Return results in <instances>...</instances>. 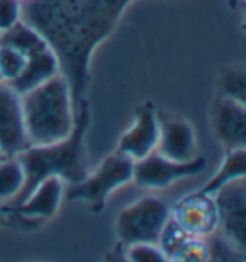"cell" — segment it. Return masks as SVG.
Returning a JSON list of instances; mask_svg holds the SVG:
<instances>
[{
  "label": "cell",
  "mask_w": 246,
  "mask_h": 262,
  "mask_svg": "<svg viewBox=\"0 0 246 262\" xmlns=\"http://www.w3.org/2000/svg\"><path fill=\"white\" fill-rule=\"evenodd\" d=\"M212 129L225 150L246 148V104L219 93L212 106Z\"/></svg>",
  "instance_id": "30bf717a"
},
{
  "label": "cell",
  "mask_w": 246,
  "mask_h": 262,
  "mask_svg": "<svg viewBox=\"0 0 246 262\" xmlns=\"http://www.w3.org/2000/svg\"><path fill=\"white\" fill-rule=\"evenodd\" d=\"M158 137H160V123L156 110L150 104H144L137 110L129 129L121 135L117 143V152L129 156L137 162L156 150Z\"/></svg>",
  "instance_id": "8fae6325"
},
{
  "label": "cell",
  "mask_w": 246,
  "mask_h": 262,
  "mask_svg": "<svg viewBox=\"0 0 246 262\" xmlns=\"http://www.w3.org/2000/svg\"><path fill=\"white\" fill-rule=\"evenodd\" d=\"M19 97L25 133L31 145H52L71 135L75 127V100L64 74L50 77Z\"/></svg>",
  "instance_id": "3957f363"
},
{
  "label": "cell",
  "mask_w": 246,
  "mask_h": 262,
  "mask_svg": "<svg viewBox=\"0 0 246 262\" xmlns=\"http://www.w3.org/2000/svg\"><path fill=\"white\" fill-rule=\"evenodd\" d=\"M158 123H160V137H158L156 152L177 162L192 160L194 156H198L196 133L187 120L160 114Z\"/></svg>",
  "instance_id": "7c38bea8"
},
{
  "label": "cell",
  "mask_w": 246,
  "mask_h": 262,
  "mask_svg": "<svg viewBox=\"0 0 246 262\" xmlns=\"http://www.w3.org/2000/svg\"><path fill=\"white\" fill-rule=\"evenodd\" d=\"M0 81H2V74H0Z\"/></svg>",
  "instance_id": "cb8c5ba5"
},
{
  "label": "cell",
  "mask_w": 246,
  "mask_h": 262,
  "mask_svg": "<svg viewBox=\"0 0 246 262\" xmlns=\"http://www.w3.org/2000/svg\"><path fill=\"white\" fill-rule=\"evenodd\" d=\"M133 168H135V160L121 152L106 156L94 172L87 173L85 180L71 185V189L67 191V199L83 201L90 206V210L100 212L106 205L108 196L115 189L133 181Z\"/></svg>",
  "instance_id": "277c9868"
},
{
  "label": "cell",
  "mask_w": 246,
  "mask_h": 262,
  "mask_svg": "<svg viewBox=\"0 0 246 262\" xmlns=\"http://www.w3.org/2000/svg\"><path fill=\"white\" fill-rule=\"evenodd\" d=\"M169 218L171 208L165 201L158 196H144L117 214L115 231L125 247L133 243H158Z\"/></svg>",
  "instance_id": "5b68a950"
},
{
  "label": "cell",
  "mask_w": 246,
  "mask_h": 262,
  "mask_svg": "<svg viewBox=\"0 0 246 262\" xmlns=\"http://www.w3.org/2000/svg\"><path fill=\"white\" fill-rule=\"evenodd\" d=\"M64 196V180L58 176L44 178L41 183H37L31 193L17 205L23 216L29 218H52L60 208Z\"/></svg>",
  "instance_id": "5bb4252c"
},
{
  "label": "cell",
  "mask_w": 246,
  "mask_h": 262,
  "mask_svg": "<svg viewBox=\"0 0 246 262\" xmlns=\"http://www.w3.org/2000/svg\"><path fill=\"white\" fill-rule=\"evenodd\" d=\"M217 233L235 253L246 256V178L222 187L215 195Z\"/></svg>",
  "instance_id": "8992f818"
},
{
  "label": "cell",
  "mask_w": 246,
  "mask_h": 262,
  "mask_svg": "<svg viewBox=\"0 0 246 262\" xmlns=\"http://www.w3.org/2000/svg\"><path fill=\"white\" fill-rule=\"evenodd\" d=\"M171 220L194 237L206 239L217 231V208L213 195L196 191L171 208Z\"/></svg>",
  "instance_id": "9c48e42d"
},
{
  "label": "cell",
  "mask_w": 246,
  "mask_h": 262,
  "mask_svg": "<svg viewBox=\"0 0 246 262\" xmlns=\"http://www.w3.org/2000/svg\"><path fill=\"white\" fill-rule=\"evenodd\" d=\"M158 245L164 251L167 260H208L210 258L206 239L187 233L171 218L165 224L164 231L158 239Z\"/></svg>",
  "instance_id": "4fadbf2b"
},
{
  "label": "cell",
  "mask_w": 246,
  "mask_h": 262,
  "mask_svg": "<svg viewBox=\"0 0 246 262\" xmlns=\"http://www.w3.org/2000/svg\"><path fill=\"white\" fill-rule=\"evenodd\" d=\"M25 66V56L12 47L0 45V74L2 81H14Z\"/></svg>",
  "instance_id": "ffe728a7"
},
{
  "label": "cell",
  "mask_w": 246,
  "mask_h": 262,
  "mask_svg": "<svg viewBox=\"0 0 246 262\" xmlns=\"http://www.w3.org/2000/svg\"><path fill=\"white\" fill-rule=\"evenodd\" d=\"M0 45L16 49L25 58L39 52V50L48 49V42L44 41V37L41 33L37 31L33 25L23 24V21H17L14 27L0 33Z\"/></svg>",
  "instance_id": "e0dca14e"
},
{
  "label": "cell",
  "mask_w": 246,
  "mask_h": 262,
  "mask_svg": "<svg viewBox=\"0 0 246 262\" xmlns=\"http://www.w3.org/2000/svg\"><path fill=\"white\" fill-rule=\"evenodd\" d=\"M25 172L16 156L0 160V201H14L23 187Z\"/></svg>",
  "instance_id": "ac0fdd59"
},
{
  "label": "cell",
  "mask_w": 246,
  "mask_h": 262,
  "mask_svg": "<svg viewBox=\"0 0 246 262\" xmlns=\"http://www.w3.org/2000/svg\"><path fill=\"white\" fill-rule=\"evenodd\" d=\"M21 2H27V0H21Z\"/></svg>",
  "instance_id": "d4e9b609"
},
{
  "label": "cell",
  "mask_w": 246,
  "mask_h": 262,
  "mask_svg": "<svg viewBox=\"0 0 246 262\" xmlns=\"http://www.w3.org/2000/svg\"><path fill=\"white\" fill-rule=\"evenodd\" d=\"M246 178V148H231L223 156V162L219 170L213 173L210 180L204 183V187L198 189L208 195H215L217 191L233 181Z\"/></svg>",
  "instance_id": "2e32d148"
},
{
  "label": "cell",
  "mask_w": 246,
  "mask_h": 262,
  "mask_svg": "<svg viewBox=\"0 0 246 262\" xmlns=\"http://www.w3.org/2000/svg\"><path fill=\"white\" fill-rule=\"evenodd\" d=\"M31 147L27 139L21 110V97L8 81H0V150L4 156H17Z\"/></svg>",
  "instance_id": "ba28073f"
},
{
  "label": "cell",
  "mask_w": 246,
  "mask_h": 262,
  "mask_svg": "<svg viewBox=\"0 0 246 262\" xmlns=\"http://www.w3.org/2000/svg\"><path fill=\"white\" fill-rule=\"evenodd\" d=\"M217 85L222 95L237 98L246 104V66H231L222 70Z\"/></svg>",
  "instance_id": "d6986e66"
},
{
  "label": "cell",
  "mask_w": 246,
  "mask_h": 262,
  "mask_svg": "<svg viewBox=\"0 0 246 262\" xmlns=\"http://www.w3.org/2000/svg\"><path fill=\"white\" fill-rule=\"evenodd\" d=\"M127 260L131 262H165L164 251L158 243H133L127 247Z\"/></svg>",
  "instance_id": "44dd1931"
},
{
  "label": "cell",
  "mask_w": 246,
  "mask_h": 262,
  "mask_svg": "<svg viewBox=\"0 0 246 262\" xmlns=\"http://www.w3.org/2000/svg\"><path fill=\"white\" fill-rule=\"evenodd\" d=\"M208 166L206 156H194L192 160L177 162L171 158H165L160 152L144 156L135 162L133 168V181L144 189H165L187 178H194L202 173Z\"/></svg>",
  "instance_id": "52a82bcc"
},
{
  "label": "cell",
  "mask_w": 246,
  "mask_h": 262,
  "mask_svg": "<svg viewBox=\"0 0 246 262\" xmlns=\"http://www.w3.org/2000/svg\"><path fill=\"white\" fill-rule=\"evenodd\" d=\"M2 158H6V156H4V152H2V150H0V160H2Z\"/></svg>",
  "instance_id": "603a6c76"
},
{
  "label": "cell",
  "mask_w": 246,
  "mask_h": 262,
  "mask_svg": "<svg viewBox=\"0 0 246 262\" xmlns=\"http://www.w3.org/2000/svg\"><path fill=\"white\" fill-rule=\"evenodd\" d=\"M135 0H27L21 19L44 37L60 60L75 102H83L94 49L108 39Z\"/></svg>",
  "instance_id": "6da1fadb"
},
{
  "label": "cell",
  "mask_w": 246,
  "mask_h": 262,
  "mask_svg": "<svg viewBox=\"0 0 246 262\" xmlns=\"http://www.w3.org/2000/svg\"><path fill=\"white\" fill-rule=\"evenodd\" d=\"M21 21V0H0V33Z\"/></svg>",
  "instance_id": "7402d4cb"
},
{
  "label": "cell",
  "mask_w": 246,
  "mask_h": 262,
  "mask_svg": "<svg viewBox=\"0 0 246 262\" xmlns=\"http://www.w3.org/2000/svg\"><path fill=\"white\" fill-rule=\"evenodd\" d=\"M87 125H89V110H87V104L81 102V110H79V116H75V127L69 137L52 145H31L16 156L25 172L23 187L14 199L16 205H19L31 193V189L37 183H41L44 178L58 176L64 181H71V183H77L87 178L85 147H83Z\"/></svg>",
  "instance_id": "7a4b0ae2"
},
{
  "label": "cell",
  "mask_w": 246,
  "mask_h": 262,
  "mask_svg": "<svg viewBox=\"0 0 246 262\" xmlns=\"http://www.w3.org/2000/svg\"><path fill=\"white\" fill-rule=\"evenodd\" d=\"M60 70H62L60 60L54 54V50L48 47V49L39 50V52L25 58L23 70L19 72V75L14 81H10V85H12V89L16 91L17 95H23L27 91L39 87L41 83L48 81L50 77L58 75Z\"/></svg>",
  "instance_id": "9a60e30c"
}]
</instances>
